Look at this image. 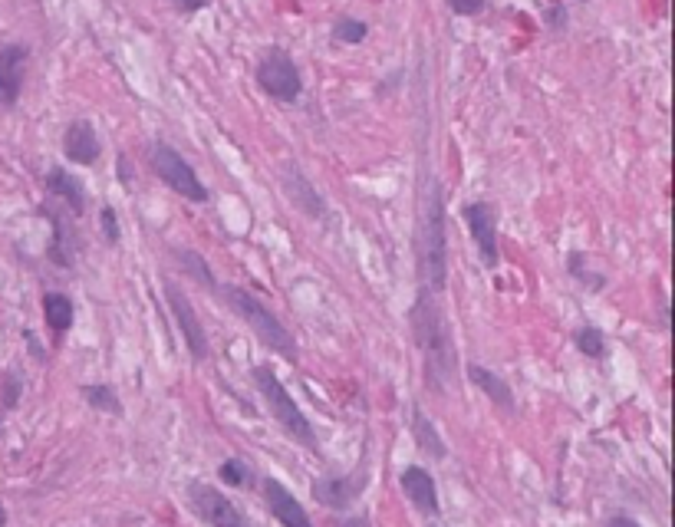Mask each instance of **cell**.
Returning <instances> with one entry per match:
<instances>
[{
	"label": "cell",
	"instance_id": "6da1fadb",
	"mask_svg": "<svg viewBox=\"0 0 675 527\" xmlns=\"http://www.w3.org/2000/svg\"><path fill=\"white\" fill-rule=\"evenodd\" d=\"M409 323H412V340L425 360V379H429L432 389H445L455 379L458 363H455L452 333H448L442 307H438V300L429 287H422L419 297H415Z\"/></svg>",
	"mask_w": 675,
	"mask_h": 527
},
{
	"label": "cell",
	"instance_id": "7a4b0ae2",
	"mask_svg": "<svg viewBox=\"0 0 675 527\" xmlns=\"http://www.w3.org/2000/svg\"><path fill=\"white\" fill-rule=\"evenodd\" d=\"M251 379H254L257 392H261V396H264L267 409H270V416H274V419L280 422V429H284L297 445L310 448V452H317V435H313V425H310L307 416H303V412H300L297 402L290 399V392H287L284 383H280V379L274 376V369L257 366V369H251Z\"/></svg>",
	"mask_w": 675,
	"mask_h": 527
},
{
	"label": "cell",
	"instance_id": "3957f363",
	"mask_svg": "<svg viewBox=\"0 0 675 527\" xmlns=\"http://www.w3.org/2000/svg\"><path fill=\"white\" fill-rule=\"evenodd\" d=\"M221 297L228 300L231 310L238 313V317H241L257 336H261V340L270 346V350L284 353L290 363L297 360V343H294V336H290L284 323H280V320L274 317V313H270V307H264L261 300H257L254 294H247V290H241V287H221Z\"/></svg>",
	"mask_w": 675,
	"mask_h": 527
},
{
	"label": "cell",
	"instance_id": "277c9868",
	"mask_svg": "<svg viewBox=\"0 0 675 527\" xmlns=\"http://www.w3.org/2000/svg\"><path fill=\"white\" fill-rule=\"evenodd\" d=\"M422 277L429 290L445 287V208L442 188L432 185L429 205H425V228H422Z\"/></svg>",
	"mask_w": 675,
	"mask_h": 527
},
{
	"label": "cell",
	"instance_id": "5b68a950",
	"mask_svg": "<svg viewBox=\"0 0 675 527\" xmlns=\"http://www.w3.org/2000/svg\"><path fill=\"white\" fill-rule=\"evenodd\" d=\"M149 162H152V172L159 175L175 195H182L185 201H195V205H205L208 201V188L201 185L195 168H191L185 155L172 149L168 142H152Z\"/></svg>",
	"mask_w": 675,
	"mask_h": 527
},
{
	"label": "cell",
	"instance_id": "8992f818",
	"mask_svg": "<svg viewBox=\"0 0 675 527\" xmlns=\"http://www.w3.org/2000/svg\"><path fill=\"white\" fill-rule=\"evenodd\" d=\"M254 76H257V86H261L270 99H277V103H297L303 93L300 70L287 50H277V47L267 50L261 56V63H257Z\"/></svg>",
	"mask_w": 675,
	"mask_h": 527
},
{
	"label": "cell",
	"instance_id": "52a82bcc",
	"mask_svg": "<svg viewBox=\"0 0 675 527\" xmlns=\"http://www.w3.org/2000/svg\"><path fill=\"white\" fill-rule=\"evenodd\" d=\"M30 47L20 40H0V109H14L24 93Z\"/></svg>",
	"mask_w": 675,
	"mask_h": 527
},
{
	"label": "cell",
	"instance_id": "ba28073f",
	"mask_svg": "<svg viewBox=\"0 0 675 527\" xmlns=\"http://www.w3.org/2000/svg\"><path fill=\"white\" fill-rule=\"evenodd\" d=\"M461 218H465L471 238H475L481 264L498 267V215H494V208L488 201H471V205L461 208Z\"/></svg>",
	"mask_w": 675,
	"mask_h": 527
},
{
	"label": "cell",
	"instance_id": "9c48e42d",
	"mask_svg": "<svg viewBox=\"0 0 675 527\" xmlns=\"http://www.w3.org/2000/svg\"><path fill=\"white\" fill-rule=\"evenodd\" d=\"M165 300H168V307H172V317L178 323V330H182V336H185L188 353L195 356L198 363H205L208 360V336H205V330H201V320H198L195 307L188 304L182 287H175L172 280L165 284Z\"/></svg>",
	"mask_w": 675,
	"mask_h": 527
},
{
	"label": "cell",
	"instance_id": "30bf717a",
	"mask_svg": "<svg viewBox=\"0 0 675 527\" xmlns=\"http://www.w3.org/2000/svg\"><path fill=\"white\" fill-rule=\"evenodd\" d=\"M188 498H191V508L198 511V518L208 521L211 527H251L244 521V514L211 485H191Z\"/></svg>",
	"mask_w": 675,
	"mask_h": 527
},
{
	"label": "cell",
	"instance_id": "8fae6325",
	"mask_svg": "<svg viewBox=\"0 0 675 527\" xmlns=\"http://www.w3.org/2000/svg\"><path fill=\"white\" fill-rule=\"evenodd\" d=\"M99 152H103V145H99V136H96V129H93V122L76 119V122H70V126H66V132H63V155L73 165H96L99 162Z\"/></svg>",
	"mask_w": 675,
	"mask_h": 527
},
{
	"label": "cell",
	"instance_id": "7c38bea8",
	"mask_svg": "<svg viewBox=\"0 0 675 527\" xmlns=\"http://www.w3.org/2000/svg\"><path fill=\"white\" fill-rule=\"evenodd\" d=\"M363 485L366 478L353 472L346 478H317L313 481V498H317L323 508H350V504L363 495Z\"/></svg>",
	"mask_w": 675,
	"mask_h": 527
},
{
	"label": "cell",
	"instance_id": "4fadbf2b",
	"mask_svg": "<svg viewBox=\"0 0 675 527\" xmlns=\"http://www.w3.org/2000/svg\"><path fill=\"white\" fill-rule=\"evenodd\" d=\"M264 498L270 504V514H274L284 527H313V521L307 518V508H303V504L290 495L277 478L264 481Z\"/></svg>",
	"mask_w": 675,
	"mask_h": 527
},
{
	"label": "cell",
	"instance_id": "5bb4252c",
	"mask_svg": "<svg viewBox=\"0 0 675 527\" xmlns=\"http://www.w3.org/2000/svg\"><path fill=\"white\" fill-rule=\"evenodd\" d=\"M280 182H284V192L290 195V201H294V205L303 211V215H313V218H323L326 215L323 198L313 192V185L307 182V175H303L294 162L284 165V172H280Z\"/></svg>",
	"mask_w": 675,
	"mask_h": 527
},
{
	"label": "cell",
	"instance_id": "9a60e30c",
	"mask_svg": "<svg viewBox=\"0 0 675 527\" xmlns=\"http://www.w3.org/2000/svg\"><path fill=\"white\" fill-rule=\"evenodd\" d=\"M402 491H405V498H409L415 508L425 514V518H435L438 514V491H435L432 475L425 472V468H405Z\"/></svg>",
	"mask_w": 675,
	"mask_h": 527
},
{
	"label": "cell",
	"instance_id": "2e32d148",
	"mask_svg": "<svg viewBox=\"0 0 675 527\" xmlns=\"http://www.w3.org/2000/svg\"><path fill=\"white\" fill-rule=\"evenodd\" d=\"M47 192L50 195H56L63 201V205H70L73 208V215H83V208H86V192H83V182L76 175H70L66 168H50L47 172Z\"/></svg>",
	"mask_w": 675,
	"mask_h": 527
},
{
	"label": "cell",
	"instance_id": "e0dca14e",
	"mask_svg": "<svg viewBox=\"0 0 675 527\" xmlns=\"http://www.w3.org/2000/svg\"><path fill=\"white\" fill-rule=\"evenodd\" d=\"M468 376H471V383H475L485 396L491 399V402H498L501 409H514V392H511V386L504 383V379L498 376V373H491V369H485V366H478V363H471L468 366Z\"/></svg>",
	"mask_w": 675,
	"mask_h": 527
},
{
	"label": "cell",
	"instance_id": "ac0fdd59",
	"mask_svg": "<svg viewBox=\"0 0 675 527\" xmlns=\"http://www.w3.org/2000/svg\"><path fill=\"white\" fill-rule=\"evenodd\" d=\"M43 317L53 333H66L73 327V300L66 294H43Z\"/></svg>",
	"mask_w": 675,
	"mask_h": 527
},
{
	"label": "cell",
	"instance_id": "d6986e66",
	"mask_svg": "<svg viewBox=\"0 0 675 527\" xmlns=\"http://www.w3.org/2000/svg\"><path fill=\"white\" fill-rule=\"evenodd\" d=\"M412 432H415V442H419L422 452H429L432 458H445V442L438 439L435 425L422 416V409H412Z\"/></svg>",
	"mask_w": 675,
	"mask_h": 527
},
{
	"label": "cell",
	"instance_id": "ffe728a7",
	"mask_svg": "<svg viewBox=\"0 0 675 527\" xmlns=\"http://www.w3.org/2000/svg\"><path fill=\"white\" fill-rule=\"evenodd\" d=\"M366 33H369V27L363 24V20H356V17H340L333 24V40L336 43H346V47H356V43H363Z\"/></svg>",
	"mask_w": 675,
	"mask_h": 527
},
{
	"label": "cell",
	"instance_id": "44dd1931",
	"mask_svg": "<svg viewBox=\"0 0 675 527\" xmlns=\"http://www.w3.org/2000/svg\"><path fill=\"white\" fill-rule=\"evenodd\" d=\"M83 396L89 399V406H96L99 412H109V416H119V399L116 392H112V386H86Z\"/></svg>",
	"mask_w": 675,
	"mask_h": 527
},
{
	"label": "cell",
	"instance_id": "7402d4cb",
	"mask_svg": "<svg viewBox=\"0 0 675 527\" xmlns=\"http://www.w3.org/2000/svg\"><path fill=\"white\" fill-rule=\"evenodd\" d=\"M577 350H580V353H587V356H593V360H600V356L606 353L603 333H600V330H593V327L577 330Z\"/></svg>",
	"mask_w": 675,
	"mask_h": 527
},
{
	"label": "cell",
	"instance_id": "603a6c76",
	"mask_svg": "<svg viewBox=\"0 0 675 527\" xmlns=\"http://www.w3.org/2000/svg\"><path fill=\"white\" fill-rule=\"evenodd\" d=\"M178 261H182L191 274H195L198 280H205L208 287H215V277H211V271H208V264L201 261V257L195 254V251H178Z\"/></svg>",
	"mask_w": 675,
	"mask_h": 527
},
{
	"label": "cell",
	"instance_id": "cb8c5ba5",
	"mask_svg": "<svg viewBox=\"0 0 675 527\" xmlns=\"http://www.w3.org/2000/svg\"><path fill=\"white\" fill-rule=\"evenodd\" d=\"M99 224H103V238L109 244H119V221H116V211H112L109 205L99 211Z\"/></svg>",
	"mask_w": 675,
	"mask_h": 527
},
{
	"label": "cell",
	"instance_id": "d4e9b609",
	"mask_svg": "<svg viewBox=\"0 0 675 527\" xmlns=\"http://www.w3.org/2000/svg\"><path fill=\"white\" fill-rule=\"evenodd\" d=\"M218 475H221L224 481H228V485H244V481H247L244 465H241V462H234V458H231V462H224V465L218 468Z\"/></svg>",
	"mask_w": 675,
	"mask_h": 527
},
{
	"label": "cell",
	"instance_id": "484cf974",
	"mask_svg": "<svg viewBox=\"0 0 675 527\" xmlns=\"http://www.w3.org/2000/svg\"><path fill=\"white\" fill-rule=\"evenodd\" d=\"M485 4L488 0H448V7H452L458 17H475L485 10Z\"/></svg>",
	"mask_w": 675,
	"mask_h": 527
},
{
	"label": "cell",
	"instance_id": "4316f807",
	"mask_svg": "<svg viewBox=\"0 0 675 527\" xmlns=\"http://www.w3.org/2000/svg\"><path fill=\"white\" fill-rule=\"evenodd\" d=\"M211 0H175L178 10H185V14H195V10H205Z\"/></svg>",
	"mask_w": 675,
	"mask_h": 527
},
{
	"label": "cell",
	"instance_id": "83f0119b",
	"mask_svg": "<svg viewBox=\"0 0 675 527\" xmlns=\"http://www.w3.org/2000/svg\"><path fill=\"white\" fill-rule=\"evenodd\" d=\"M116 172H119V182H122V185H132V168H129V159H126V155H119Z\"/></svg>",
	"mask_w": 675,
	"mask_h": 527
},
{
	"label": "cell",
	"instance_id": "f1b7e54d",
	"mask_svg": "<svg viewBox=\"0 0 675 527\" xmlns=\"http://www.w3.org/2000/svg\"><path fill=\"white\" fill-rule=\"evenodd\" d=\"M606 527H639L633 518H626V514H616V518L606 521Z\"/></svg>",
	"mask_w": 675,
	"mask_h": 527
},
{
	"label": "cell",
	"instance_id": "f546056e",
	"mask_svg": "<svg viewBox=\"0 0 675 527\" xmlns=\"http://www.w3.org/2000/svg\"><path fill=\"white\" fill-rule=\"evenodd\" d=\"M340 527H373V524H369V518H363V514H359V518H346Z\"/></svg>",
	"mask_w": 675,
	"mask_h": 527
},
{
	"label": "cell",
	"instance_id": "4dcf8cb0",
	"mask_svg": "<svg viewBox=\"0 0 675 527\" xmlns=\"http://www.w3.org/2000/svg\"><path fill=\"white\" fill-rule=\"evenodd\" d=\"M0 527H7V511H4V504H0Z\"/></svg>",
	"mask_w": 675,
	"mask_h": 527
}]
</instances>
